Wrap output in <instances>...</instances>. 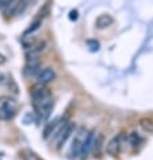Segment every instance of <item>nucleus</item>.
Masks as SVG:
<instances>
[{
	"instance_id": "6e6552de",
	"label": "nucleus",
	"mask_w": 153,
	"mask_h": 160,
	"mask_svg": "<svg viewBox=\"0 0 153 160\" xmlns=\"http://www.w3.org/2000/svg\"><path fill=\"white\" fill-rule=\"evenodd\" d=\"M37 79L39 84H49L56 79V72L53 68H43V69H39V72L37 73Z\"/></svg>"
},
{
	"instance_id": "2eb2a0df",
	"label": "nucleus",
	"mask_w": 153,
	"mask_h": 160,
	"mask_svg": "<svg viewBox=\"0 0 153 160\" xmlns=\"http://www.w3.org/2000/svg\"><path fill=\"white\" fill-rule=\"evenodd\" d=\"M140 126L142 128L148 133H153V119L151 118H141L140 119Z\"/></svg>"
},
{
	"instance_id": "a211bd4d",
	"label": "nucleus",
	"mask_w": 153,
	"mask_h": 160,
	"mask_svg": "<svg viewBox=\"0 0 153 160\" xmlns=\"http://www.w3.org/2000/svg\"><path fill=\"white\" fill-rule=\"evenodd\" d=\"M15 0H0V10H6L12 4Z\"/></svg>"
},
{
	"instance_id": "dca6fc26",
	"label": "nucleus",
	"mask_w": 153,
	"mask_h": 160,
	"mask_svg": "<svg viewBox=\"0 0 153 160\" xmlns=\"http://www.w3.org/2000/svg\"><path fill=\"white\" fill-rule=\"evenodd\" d=\"M41 25H42V19H35V21L31 23L30 25V27L27 29L26 31H25V34H23V37H27L29 34H31V33H34V31H37L39 27H41Z\"/></svg>"
},
{
	"instance_id": "423d86ee",
	"label": "nucleus",
	"mask_w": 153,
	"mask_h": 160,
	"mask_svg": "<svg viewBox=\"0 0 153 160\" xmlns=\"http://www.w3.org/2000/svg\"><path fill=\"white\" fill-rule=\"evenodd\" d=\"M122 140H123L122 134H118V136H115V137H112L106 145V152L110 156H116L118 155L121 152V148H122Z\"/></svg>"
},
{
	"instance_id": "f8f14e48",
	"label": "nucleus",
	"mask_w": 153,
	"mask_h": 160,
	"mask_svg": "<svg viewBox=\"0 0 153 160\" xmlns=\"http://www.w3.org/2000/svg\"><path fill=\"white\" fill-rule=\"evenodd\" d=\"M39 72V62H38V60L37 58H34V60H29L26 64V67H25V73L26 75H34V73H38Z\"/></svg>"
},
{
	"instance_id": "6ab92c4d",
	"label": "nucleus",
	"mask_w": 153,
	"mask_h": 160,
	"mask_svg": "<svg viewBox=\"0 0 153 160\" xmlns=\"http://www.w3.org/2000/svg\"><path fill=\"white\" fill-rule=\"evenodd\" d=\"M46 14H49V4H45V6H43V8L39 11V14H38L39 18H37V19H43V18L46 17Z\"/></svg>"
},
{
	"instance_id": "7ed1b4c3",
	"label": "nucleus",
	"mask_w": 153,
	"mask_h": 160,
	"mask_svg": "<svg viewBox=\"0 0 153 160\" xmlns=\"http://www.w3.org/2000/svg\"><path fill=\"white\" fill-rule=\"evenodd\" d=\"M30 95H31V99H33V105H38V103H41L43 101H46V99L52 98L50 91L46 88V86L39 84V83L35 84L33 88H31Z\"/></svg>"
},
{
	"instance_id": "0eeeda50",
	"label": "nucleus",
	"mask_w": 153,
	"mask_h": 160,
	"mask_svg": "<svg viewBox=\"0 0 153 160\" xmlns=\"http://www.w3.org/2000/svg\"><path fill=\"white\" fill-rule=\"evenodd\" d=\"M83 136H84V129L80 128L79 132L76 133L73 141H72V145H71V149H69V158L72 159H76L80 153V147H81V141H83Z\"/></svg>"
},
{
	"instance_id": "20e7f679",
	"label": "nucleus",
	"mask_w": 153,
	"mask_h": 160,
	"mask_svg": "<svg viewBox=\"0 0 153 160\" xmlns=\"http://www.w3.org/2000/svg\"><path fill=\"white\" fill-rule=\"evenodd\" d=\"M53 107H54V102L52 98H49V99H46V101L38 103V105H34V110L42 121H46V119L50 117L52 111H53Z\"/></svg>"
},
{
	"instance_id": "412c9836",
	"label": "nucleus",
	"mask_w": 153,
	"mask_h": 160,
	"mask_svg": "<svg viewBox=\"0 0 153 160\" xmlns=\"http://www.w3.org/2000/svg\"><path fill=\"white\" fill-rule=\"evenodd\" d=\"M79 18V14H77V11L73 10V11H71L69 12V19L71 21H76V19Z\"/></svg>"
},
{
	"instance_id": "4be33fe9",
	"label": "nucleus",
	"mask_w": 153,
	"mask_h": 160,
	"mask_svg": "<svg viewBox=\"0 0 153 160\" xmlns=\"http://www.w3.org/2000/svg\"><path fill=\"white\" fill-rule=\"evenodd\" d=\"M4 62H6V56H3L2 53H0V65H3Z\"/></svg>"
},
{
	"instance_id": "4468645a",
	"label": "nucleus",
	"mask_w": 153,
	"mask_h": 160,
	"mask_svg": "<svg viewBox=\"0 0 153 160\" xmlns=\"http://www.w3.org/2000/svg\"><path fill=\"white\" fill-rule=\"evenodd\" d=\"M19 155H21V158L23 160H41V158L31 149H22Z\"/></svg>"
},
{
	"instance_id": "f03ea898",
	"label": "nucleus",
	"mask_w": 153,
	"mask_h": 160,
	"mask_svg": "<svg viewBox=\"0 0 153 160\" xmlns=\"http://www.w3.org/2000/svg\"><path fill=\"white\" fill-rule=\"evenodd\" d=\"M75 130V125L72 122H68V123H64L61 126L57 133L54 134V140H56V148L57 149H61L62 145L67 142V140L71 137V134L73 133Z\"/></svg>"
},
{
	"instance_id": "9d476101",
	"label": "nucleus",
	"mask_w": 153,
	"mask_h": 160,
	"mask_svg": "<svg viewBox=\"0 0 153 160\" xmlns=\"http://www.w3.org/2000/svg\"><path fill=\"white\" fill-rule=\"evenodd\" d=\"M45 41H39V42H35L33 46L29 48L26 52V57L27 60H34V58H37L39 53H42L43 49H45Z\"/></svg>"
},
{
	"instance_id": "f257e3e1",
	"label": "nucleus",
	"mask_w": 153,
	"mask_h": 160,
	"mask_svg": "<svg viewBox=\"0 0 153 160\" xmlns=\"http://www.w3.org/2000/svg\"><path fill=\"white\" fill-rule=\"evenodd\" d=\"M18 103L11 97H0V118L11 119L17 114Z\"/></svg>"
},
{
	"instance_id": "aec40b11",
	"label": "nucleus",
	"mask_w": 153,
	"mask_h": 160,
	"mask_svg": "<svg viewBox=\"0 0 153 160\" xmlns=\"http://www.w3.org/2000/svg\"><path fill=\"white\" fill-rule=\"evenodd\" d=\"M88 45L92 46V48H91V50H92V52L99 49V43H98V42H95V41H88Z\"/></svg>"
},
{
	"instance_id": "f3484780",
	"label": "nucleus",
	"mask_w": 153,
	"mask_h": 160,
	"mask_svg": "<svg viewBox=\"0 0 153 160\" xmlns=\"http://www.w3.org/2000/svg\"><path fill=\"white\" fill-rule=\"evenodd\" d=\"M127 141L133 148H137L141 142V137H140V134H137V133H130L127 137Z\"/></svg>"
},
{
	"instance_id": "1a4fd4ad",
	"label": "nucleus",
	"mask_w": 153,
	"mask_h": 160,
	"mask_svg": "<svg viewBox=\"0 0 153 160\" xmlns=\"http://www.w3.org/2000/svg\"><path fill=\"white\" fill-rule=\"evenodd\" d=\"M27 7V0H19V2H15L8 7V10L6 11V15H11V17H17V15L23 14V11L26 10Z\"/></svg>"
},
{
	"instance_id": "9b49d317",
	"label": "nucleus",
	"mask_w": 153,
	"mask_h": 160,
	"mask_svg": "<svg viewBox=\"0 0 153 160\" xmlns=\"http://www.w3.org/2000/svg\"><path fill=\"white\" fill-rule=\"evenodd\" d=\"M112 23H114V19H112V17H110V15H107V14H103V15H100V17L96 19V22H95V25L98 29H106V27L108 26H111Z\"/></svg>"
},
{
	"instance_id": "39448f33",
	"label": "nucleus",
	"mask_w": 153,
	"mask_h": 160,
	"mask_svg": "<svg viewBox=\"0 0 153 160\" xmlns=\"http://www.w3.org/2000/svg\"><path fill=\"white\" fill-rule=\"evenodd\" d=\"M94 137H95V133L94 132H88V133L84 136L83 141H81V147H80V153L79 156L81 159H86L91 152V148H92V142H94Z\"/></svg>"
},
{
	"instance_id": "ddd939ff",
	"label": "nucleus",
	"mask_w": 153,
	"mask_h": 160,
	"mask_svg": "<svg viewBox=\"0 0 153 160\" xmlns=\"http://www.w3.org/2000/svg\"><path fill=\"white\" fill-rule=\"evenodd\" d=\"M103 136L102 134H98L96 137H94V142H92V153H94L95 156H98L100 153V149H102V145H103Z\"/></svg>"
}]
</instances>
